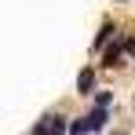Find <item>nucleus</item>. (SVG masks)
<instances>
[{"label":"nucleus","instance_id":"nucleus-1","mask_svg":"<svg viewBox=\"0 0 135 135\" xmlns=\"http://www.w3.org/2000/svg\"><path fill=\"white\" fill-rule=\"evenodd\" d=\"M124 37H128V33H117V37H113V44L102 51V66H120V59L128 55V51H124Z\"/></svg>","mask_w":135,"mask_h":135},{"label":"nucleus","instance_id":"nucleus-2","mask_svg":"<svg viewBox=\"0 0 135 135\" xmlns=\"http://www.w3.org/2000/svg\"><path fill=\"white\" fill-rule=\"evenodd\" d=\"M110 37H117V22H113V18H106V22H102V29H99V37H95V51H106V47H110Z\"/></svg>","mask_w":135,"mask_h":135},{"label":"nucleus","instance_id":"nucleus-3","mask_svg":"<svg viewBox=\"0 0 135 135\" xmlns=\"http://www.w3.org/2000/svg\"><path fill=\"white\" fill-rule=\"evenodd\" d=\"M91 91H95V69L84 66L77 73V95H91Z\"/></svg>","mask_w":135,"mask_h":135},{"label":"nucleus","instance_id":"nucleus-4","mask_svg":"<svg viewBox=\"0 0 135 135\" xmlns=\"http://www.w3.org/2000/svg\"><path fill=\"white\" fill-rule=\"evenodd\" d=\"M84 117H88L91 132H102V128H106V120H110V110H99V106H91V110L84 113Z\"/></svg>","mask_w":135,"mask_h":135},{"label":"nucleus","instance_id":"nucleus-5","mask_svg":"<svg viewBox=\"0 0 135 135\" xmlns=\"http://www.w3.org/2000/svg\"><path fill=\"white\" fill-rule=\"evenodd\" d=\"M47 135H69V120L62 113H47Z\"/></svg>","mask_w":135,"mask_h":135},{"label":"nucleus","instance_id":"nucleus-6","mask_svg":"<svg viewBox=\"0 0 135 135\" xmlns=\"http://www.w3.org/2000/svg\"><path fill=\"white\" fill-rule=\"evenodd\" d=\"M113 102H117V95H113V91H106V88L95 91V106H99V110H113Z\"/></svg>","mask_w":135,"mask_h":135},{"label":"nucleus","instance_id":"nucleus-7","mask_svg":"<svg viewBox=\"0 0 135 135\" xmlns=\"http://www.w3.org/2000/svg\"><path fill=\"white\" fill-rule=\"evenodd\" d=\"M88 132H91L88 117H73V120H69V135H88Z\"/></svg>","mask_w":135,"mask_h":135},{"label":"nucleus","instance_id":"nucleus-8","mask_svg":"<svg viewBox=\"0 0 135 135\" xmlns=\"http://www.w3.org/2000/svg\"><path fill=\"white\" fill-rule=\"evenodd\" d=\"M33 135H47V113L37 120V124H33Z\"/></svg>","mask_w":135,"mask_h":135},{"label":"nucleus","instance_id":"nucleus-9","mask_svg":"<svg viewBox=\"0 0 135 135\" xmlns=\"http://www.w3.org/2000/svg\"><path fill=\"white\" fill-rule=\"evenodd\" d=\"M113 135H128V132H113Z\"/></svg>","mask_w":135,"mask_h":135}]
</instances>
